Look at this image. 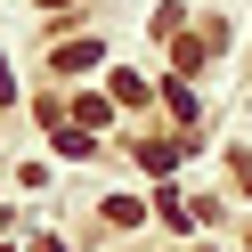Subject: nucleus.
<instances>
[{"mask_svg": "<svg viewBox=\"0 0 252 252\" xmlns=\"http://www.w3.org/2000/svg\"><path fill=\"white\" fill-rule=\"evenodd\" d=\"M57 65H65V73H90V65H98V41H65V49H57Z\"/></svg>", "mask_w": 252, "mask_h": 252, "instance_id": "obj_1", "label": "nucleus"}, {"mask_svg": "<svg viewBox=\"0 0 252 252\" xmlns=\"http://www.w3.org/2000/svg\"><path fill=\"white\" fill-rule=\"evenodd\" d=\"M41 8H65V0H41Z\"/></svg>", "mask_w": 252, "mask_h": 252, "instance_id": "obj_2", "label": "nucleus"}]
</instances>
